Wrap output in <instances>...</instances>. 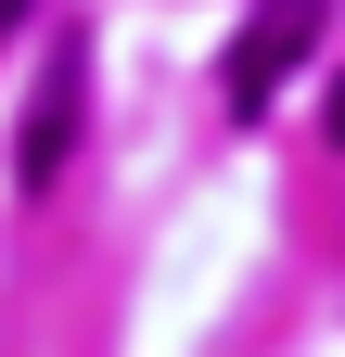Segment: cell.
<instances>
[{
    "instance_id": "obj_1",
    "label": "cell",
    "mask_w": 345,
    "mask_h": 357,
    "mask_svg": "<svg viewBox=\"0 0 345 357\" xmlns=\"http://www.w3.org/2000/svg\"><path fill=\"white\" fill-rule=\"evenodd\" d=\"M320 26H332V0H256V13H243V38H230V64H218L230 115H269V89L320 52Z\"/></svg>"
},
{
    "instance_id": "obj_2",
    "label": "cell",
    "mask_w": 345,
    "mask_h": 357,
    "mask_svg": "<svg viewBox=\"0 0 345 357\" xmlns=\"http://www.w3.org/2000/svg\"><path fill=\"white\" fill-rule=\"evenodd\" d=\"M64 141H77V52H64L52 77H38V115H26V192L64 166Z\"/></svg>"
},
{
    "instance_id": "obj_3",
    "label": "cell",
    "mask_w": 345,
    "mask_h": 357,
    "mask_svg": "<svg viewBox=\"0 0 345 357\" xmlns=\"http://www.w3.org/2000/svg\"><path fill=\"white\" fill-rule=\"evenodd\" d=\"M0 26H26V0H0Z\"/></svg>"
}]
</instances>
